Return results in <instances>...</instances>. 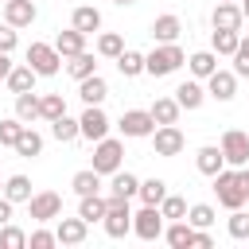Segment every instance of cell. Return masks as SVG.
<instances>
[{"label": "cell", "instance_id": "obj_3", "mask_svg": "<svg viewBox=\"0 0 249 249\" xmlns=\"http://www.w3.org/2000/svg\"><path fill=\"white\" fill-rule=\"evenodd\" d=\"M121 160H124V144H121L117 136H101V140L93 144V171H97V175L121 171Z\"/></svg>", "mask_w": 249, "mask_h": 249}, {"label": "cell", "instance_id": "obj_35", "mask_svg": "<svg viewBox=\"0 0 249 249\" xmlns=\"http://www.w3.org/2000/svg\"><path fill=\"white\" fill-rule=\"evenodd\" d=\"M187 222H191L195 230H210V226L218 222V214H214V206H210V202H195V206L187 210Z\"/></svg>", "mask_w": 249, "mask_h": 249}, {"label": "cell", "instance_id": "obj_27", "mask_svg": "<svg viewBox=\"0 0 249 249\" xmlns=\"http://www.w3.org/2000/svg\"><path fill=\"white\" fill-rule=\"evenodd\" d=\"M70 187H74L78 198H82V195H101V175H97L93 167H86V171H78V175L70 179Z\"/></svg>", "mask_w": 249, "mask_h": 249}, {"label": "cell", "instance_id": "obj_14", "mask_svg": "<svg viewBox=\"0 0 249 249\" xmlns=\"http://www.w3.org/2000/svg\"><path fill=\"white\" fill-rule=\"evenodd\" d=\"M86 230H89L86 218H62V214H58L54 237H58V245H82V241H86Z\"/></svg>", "mask_w": 249, "mask_h": 249}, {"label": "cell", "instance_id": "obj_28", "mask_svg": "<svg viewBox=\"0 0 249 249\" xmlns=\"http://www.w3.org/2000/svg\"><path fill=\"white\" fill-rule=\"evenodd\" d=\"M66 70H70V78H89V74H97V62H93V54L89 51H78L74 58H66Z\"/></svg>", "mask_w": 249, "mask_h": 249}, {"label": "cell", "instance_id": "obj_50", "mask_svg": "<svg viewBox=\"0 0 249 249\" xmlns=\"http://www.w3.org/2000/svg\"><path fill=\"white\" fill-rule=\"evenodd\" d=\"M241 175V191H245V202H249V171H237Z\"/></svg>", "mask_w": 249, "mask_h": 249}, {"label": "cell", "instance_id": "obj_25", "mask_svg": "<svg viewBox=\"0 0 249 249\" xmlns=\"http://www.w3.org/2000/svg\"><path fill=\"white\" fill-rule=\"evenodd\" d=\"M175 101H179V109H198V105L206 101V89H202L198 82H183V86L175 89Z\"/></svg>", "mask_w": 249, "mask_h": 249}, {"label": "cell", "instance_id": "obj_9", "mask_svg": "<svg viewBox=\"0 0 249 249\" xmlns=\"http://www.w3.org/2000/svg\"><path fill=\"white\" fill-rule=\"evenodd\" d=\"M152 148H156V156L171 160V156H179V152L187 148V136L179 132V124H156V132H152Z\"/></svg>", "mask_w": 249, "mask_h": 249}, {"label": "cell", "instance_id": "obj_8", "mask_svg": "<svg viewBox=\"0 0 249 249\" xmlns=\"http://www.w3.org/2000/svg\"><path fill=\"white\" fill-rule=\"evenodd\" d=\"M78 136L89 140V144H97L101 136H109V117H105L101 105H86V113L78 117Z\"/></svg>", "mask_w": 249, "mask_h": 249}, {"label": "cell", "instance_id": "obj_13", "mask_svg": "<svg viewBox=\"0 0 249 249\" xmlns=\"http://www.w3.org/2000/svg\"><path fill=\"white\" fill-rule=\"evenodd\" d=\"M233 93H237V74H233V70H214V74L206 78V97H214V101H233Z\"/></svg>", "mask_w": 249, "mask_h": 249}, {"label": "cell", "instance_id": "obj_36", "mask_svg": "<svg viewBox=\"0 0 249 249\" xmlns=\"http://www.w3.org/2000/svg\"><path fill=\"white\" fill-rule=\"evenodd\" d=\"M136 195H140V202H148V206H160V202H163V195H167V183H163V179H144Z\"/></svg>", "mask_w": 249, "mask_h": 249}, {"label": "cell", "instance_id": "obj_42", "mask_svg": "<svg viewBox=\"0 0 249 249\" xmlns=\"http://www.w3.org/2000/svg\"><path fill=\"white\" fill-rule=\"evenodd\" d=\"M160 214H163L167 222H175V218H187V202H183L179 195H163V202H160Z\"/></svg>", "mask_w": 249, "mask_h": 249}, {"label": "cell", "instance_id": "obj_32", "mask_svg": "<svg viewBox=\"0 0 249 249\" xmlns=\"http://www.w3.org/2000/svg\"><path fill=\"white\" fill-rule=\"evenodd\" d=\"M66 113V101L62 93H39V121H54Z\"/></svg>", "mask_w": 249, "mask_h": 249}, {"label": "cell", "instance_id": "obj_20", "mask_svg": "<svg viewBox=\"0 0 249 249\" xmlns=\"http://www.w3.org/2000/svg\"><path fill=\"white\" fill-rule=\"evenodd\" d=\"M163 237H167L171 249H187V245H195V226H191L187 218H175V222L163 230Z\"/></svg>", "mask_w": 249, "mask_h": 249}, {"label": "cell", "instance_id": "obj_18", "mask_svg": "<svg viewBox=\"0 0 249 249\" xmlns=\"http://www.w3.org/2000/svg\"><path fill=\"white\" fill-rule=\"evenodd\" d=\"M70 27H78L82 35H93V31H101V12H97L93 4H78V8H74Z\"/></svg>", "mask_w": 249, "mask_h": 249}, {"label": "cell", "instance_id": "obj_41", "mask_svg": "<svg viewBox=\"0 0 249 249\" xmlns=\"http://www.w3.org/2000/svg\"><path fill=\"white\" fill-rule=\"evenodd\" d=\"M230 58H233V74H237V78H249V35L237 39V51H233Z\"/></svg>", "mask_w": 249, "mask_h": 249}, {"label": "cell", "instance_id": "obj_52", "mask_svg": "<svg viewBox=\"0 0 249 249\" xmlns=\"http://www.w3.org/2000/svg\"><path fill=\"white\" fill-rule=\"evenodd\" d=\"M113 4H117V8H128V4H136V0H113Z\"/></svg>", "mask_w": 249, "mask_h": 249}, {"label": "cell", "instance_id": "obj_4", "mask_svg": "<svg viewBox=\"0 0 249 249\" xmlns=\"http://www.w3.org/2000/svg\"><path fill=\"white\" fill-rule=\"evenodd\" d=\"M27 66H31L39 78H54L58 66H62V54L54 51V43H31V47H27Z\"/></svg>", "mask_w": 249, "mask_h": 249}, {"label": "cell", "instance_id": "obj_51", "mask_svg": "<svg viewBox=\"0 0 249 249\" xmlns=\"http://www.w3.org/2000/svg\"><path fill=\"white\" fill-rule=\"evenodd\" d=\"M241 16H245V19H249V0H241Z\"/></svg>", "mask_w": 249, "mask_h": 249}, {"label": "cell", "instance_id": "obj_11", "mask_svg": "<svg viewBox=\"0 0 249 249\" xmlns=\"http://www.w3.org/2000/svg\"><path fill=\"white\" fill-rule=\"evenodd\" d=\"M27 210H31V222H54L62 214V195L58 191H39L27 198Z\"/></svg>", "mask_w": 249, "mask_h": 249}, {"label": "cell", "instance_id": "obj_44", "mask_svg": "<svg viewBox=\"0 0 249 249\" xmlns=\"http://www.w3.org/2000/svg\"><path fill=\"white\" fill-rule=\"evenodd\" d=\"M226 226H230V237H237V241H245V237H249V214H245L241 206H237V210H230V222H226Z\"/></svg>", "mask_w": 249, "mask_h": 249}, {"label": "cell", "instance_id": "obj_54", "mask_svg": "<svg viewBox=\"0 0 249 249\" xmlns=\"http://www.w3.org/2000/svg\"><path fill=\"white\" fill-rule=\"evenodd\" d=\"M0 187H4V183H0Z\"/></svg>", "mask_w": 249, "mask_h": 249}, {"label": "cell", "instance_id": "obj_37", "mask_svg": "<svg viewBox=\"0 0 249 249\" xmlns=\"http://www.w3.org/2000/svg\"><path fill=\"white\" fill-rule=\"evenodd\" d=\"M78 218H86V222H101V218H105V198H101V195H82Z\"/></svg>", "mask_w": 249, "mask_h": 249}, {"label": "cell", "instance_id": "obj_31", "mask_svg": "<svg viewBox=\"0 0 249 249\" xmlns=\"http://www.w3.org/2000/svg\"><path fill=\"white\" fill-rule=\"evenodd\" d=\"M117 70H121L124 78H136V74H144V54H140V51H128V47H124V51L117 54Z\"/></svg>", "mask_w": 249, "mask_h": 249}, {"label": "cell", "instance_id": "obj_16", "mask_svg": "<svg viewBox=\"0 0 249 249\" xmlns=\"http://www.w3.org/2000/svg\"><path fill=\"white\" fill-rule=\"evenodd\" d=\"M195 167H198L202 175H210V179H214V175L226 167V156H222V148H218V144H202V148L195 152Z\"/></svg>", "mask_w": 249, "mask_h": 249}, {"label": "cell", "instance_id": "obj_7", "mask_svg": "<svg viewBox=\"0 0 249 249\" xmlns=\"http://www.w3.org/2000/svg\"><path fill=\"white\" fill-rule=\"evenodd\" d=\"M218 148H222V156H226L230 167H245V163H249V132H241V128H226Z\"/></svg>", "mask_w": 249, "mask_h": 249}, {"label": "cell", "instance_id": "obj_24", "mask_svg": "<svg viewBox=\"0 0 249 249\" xmlns=\"http://www.w3.org/2000/svg\"><path fill=\"white\" fill-rule=\"evenodd\" d=\"M187 66H191L195 78H210V74L218 70V54H214V51H195V54L187 58Z\"/></svg>", "mask_w": 249, "mask_h": 249}, {"label": "cell", "instance_id": "obj_40", "mask_svg": "<svg viewBox=\"0 0 249 249\" xmlns=\"http://www.w3.org/2000/svg\"><path fill=\"white\" fill-rule=\"evenodd\" d=\"M27 245V233L19 230V226H0V249H23Z\"/></svg>", "mask_w": 249, "mask_h": 249}, {"label": "cell", "instance_id": "obj_23", "mask_svg": "<svg viewBox=\"0 0 249 249\" xmlns=\"http://www.w3.org/2000/svg\"><path fill=\"white\" fill-rule=\"evenodd\" d=\"M35 78H39V74L23 62V66H12L4 82H8V89H12V93H27V89H35Z\"/></svg>", "mask_w": 249, "mask_h": 249}, {"label": "cell", "instance_id": "obj_22", "mask_svg": "<svg viewBox=\"0 0 249 249\" xmlns=\"http://www.w3.org/2000/svg\"><path fill=\"white\" fill-rule=\"evenodd\" d=\"M148 113H152V121H156V124H179V113H183V109H179V101H175V97H156Z\"/></svg>", "mask_w": 249, "mask_h": 249}, {"label": "cell", "instance_id": "obj_45", "mask_svg": "<svg viewBox=\"0 0 249 249\" xmlns=\"http://www.w3.org/2000/svg\"><path fill=\"white\" fill-rule=\"evenodd\" d=\"M27 245H31V249H51V245H58V237H54L51 230H35V233L27 237Z\"/></svg>", "mask_w": 249, "mask_h": 249}, {"label": "cell", "instance_id": "obj_19", "mask_svg": "<svg viewBox=\"0 0 249 249\" xmlns=\"http://www.w3.org/2000/svg\"><path fill=\"white\" fill-rule=\"evenodd\" d=\"M179 31H183V23H179V16H171V12L152 19V39H156V43H175Z\"/></svg>", "mask_w": 249, "mask_h": 249}, {"label": "cell", "instance_id": "obj_53", "mask_svg": "<svg viewBox=\"0 0 249 249\" xmlns=\"http://www.w3.org/2000/svg\"><path fill=\"white\" fill-rule=\"evenodd\" d=\"M0 4H4V0H0Z\"/></svg>", "mask_w": 249, "mask_h": 249}, {"label": "cell", "instance_id": "obj_15", "mask_svg": "<svg viewBox=\"0 0 249 249\" xmlns=\"http://www.w3.org/2000/svg\"><path fill=\"white\" fill-rule=\"evenodd\" d=\"M4 23L31 27L35 23V0H4Z\"/></svg>", "mask_w": 249, "mask_h": 249}, {"label": "cell", "instance_id": "obj_49", "mask_svg": "<svg viewBox=\"0 0 249 249\" xmlns=\"http://www.w3.org/2000/svg\"><path fill=\"white\" fill-rule=\"evenodd\" d=\"M8 70H12V58H8V54H4V51H0V82H4V78H8Z\"/></svg>", "mask_w": 249, "mask_h": 249}, {"label": "cell", "instance_id": "obj_34", "mask_svg": "<svg viewBox=\"0 0 249 249\" xmlns=\"http://www.w3.org/2000/svg\"><path fill=\"white\" fill-rule=\"evenodd\" d=\"M16 152H19V156H27V160H31V156H39V152H43V136H39L31 124H23V132H19V140H16Z\"/></svg>", "mask_w": 249, "mask_h": 249}, {"label": "cell", "instance_id": "obj_47", "mask_svg": "<svg viewBox=\"0 0 249 249\" xmlns=\"http://www.w3.org/2000/svg\"><path fill=\"white\" fill-rule=\"evenodd\" d=\"M195 245H198V249H210V245H214V237H210L206 230H195Z\"/></svg>", "mask_w": 249, "mask_h": 249}, {"label": "cell", "instance_id": "obj_46", "mask_svg": "<svg viewBox=\"0 0 249 249\" xmlns=\"http://www.w3.org/2000/svg\"><path fill=\"white\" fill-rule=\"evenodd\" d=\"M0 51H4V54L16 51V27H12V23H0Z\"/></svg>", "mask_w": 249, "mask_h": 249}, {"label": "cell", "instance_id": "obj_29", "mask_svg": "<svg viewBox=\"0 0 249 249\" xmlns=\"http://www.w3.org/2000/svg\"><path fill=\"white\" fill-rule=\"evenodd\" d=\"M140 191V179L132 171H113V183H109V195H121V198H132Z\"/></svg>", "mask_w": 249, "mask_h": 249}, {"label": "cell", "instance_id": "obj_2", "mask_svg": "<svg viewBox=\"0 0 249 249\" xmlns=\"http://www.w3.org/2000/svg\"><path fill=\"white\" fill-rule=\"evenodd\" d=\"M105 233L109 237H124L132 233V210H128V198L121 195H105V218H101Z\"/></svg>", "mask_w": 249, "mask_h": 249}, {"label": "cell", "instance_id": "obj_43", "mask_svg": "<svg viewBox=\"0 0 249 249\" xmlns=\"http://www.w3.org/2000/svg\"><path fill=\"white\" fill-rule=\"evenodd\" d=\"M19 132H23V121H19V117H4V121H0V144H8V148H16V140H19Z\"/></svg>", "mask_w": 249, "mask_h": 249}, {"label": "cell", "instance_id": "obj_5", "mask_svg": "<svg viewBox=\"0 0 249 249\" xmlns=\"http://www.w3.org/2000/svg\"><path fill=\"white\" fill-rule=\"evenodd\" d=\"M214 195H218V202L226 206V210H237V206H245V191H241V175L237 171H218L214 175Z\"/></svg>", "mask_w": 249, "mask_h": 249}, {"label": "cell", "instance_id": "obj_39", "mask_svg": "<svg viewBox=\"0 0 249 249\" xmlns=\"http://www.w3.org/2000/svg\"><path fill=\"white\" fill-rule=\"evenodd\" d=\"M237 39H241V31H210L214 54H233L237 51Z\"/></svg>", "mask_w": 249, "mask_h": 249}, {"label": "cell", "instance_id": "obj_21", "mask_svg": "<svg viewBox=\"0 0 249 249\" xmlns=\"http://www.w3.org/2000/svg\"><path fill=\"white\" fill-rule=\"evenodd\" d=\"M54 51H58L62 58H74L78 51H86V35H82L78 27H66V31H58V39H54Z\"/></svg>", "mask_w": 249, "mask_h": 249}, {"label": "cell", "instance_id": "obj_1", "mask_svg": "<svg viewBox=\"0 0 249 249\" xmlns=\"http://www.w3.org/2000/svg\"><path fill=\"white\" fill-rule=\"evenodd\" d=\"M183 62H187V54H183L179 43H156V47L144 54V74H152V78H167V74H175Z\"/></svg>", "mask_w": 249, "mask_h": 249}, {"label": "cell", "instance_id": "obj_38", "mask_svg": "<svg viewBox=\"0 0 249 249\" xmlns=\"http://www.w3.org/2000/svg\"><path fill=\"white\" fill-rule=\"evenodd\" d=\"M124 51V39L117 35V31H101L97 35V54H105V58H117Z\"/></svg>", "mask_w": 249, "mask_h": 249}, {"label": "cell", "instance_id": "obj_17", "mask_svg": "<svg viewBox=\"0 0 249 249\" xmlns=\"http://www.w3.org/2000/svg\"><path fill=\"white\" fill-rule=\"evenodd\" d=\"M78 97H82L86 105H101V101L109 97V82H105L101 74H89V78L78 82Z\"/></svg>", "mask_w": 249, "mask_h": 249}, {"label": "cell", "instance_id": "obj_10", "mask_svg": "<svg viewBox=\"0 0 249 249\" xmlns=\"http://www.w3.org/2000/svg\"><path fill=\"white\" fill-rule=\"evenodd\" d=\"M121 136H128V140H144V136H152L156 132V121H152V113L148 109H128V113H121Z\"/></svg>", "mask_w": 249, "mask_h": 249}, {"label": "cell", "instance_id": "obj_6", "mask_svg": "<svg viewBox=\"0 0 249 249\" xmlns=\"http://www.w3.org/2000/svg\"><path fill=\"white\" fill-rule=\"evenodd\" d=\"M132 233L140 237V241H156V237H163V214H160V206H140L136 214H132Z\"/></svg>", "mask_w": 249, "mask_h": 249}, {"label": "cell", "instance_id": "obj_30", "mask_svg": "<svg viewBox=\"0 0 249 249\" xmlns=\"http://www.w3.org/2000/svg\"><path fill=\"white\" fill-rule=\"evenodd\" d=\"M4 198L16 206V202H27L31 198V179L27 175H12L8 183H4Z\"/></svg>", "mask_w": 249, "mask_h": 249}, {"label": "cell", "instance_id": "obj_26", "mask_svg": "<svg viewBox=\"0 0 249 249\" xmlns=\"http://www.w3.org/2000/svg\"><path fill=\"white\" fill-rule=\"evenodd\" d=\"M16 117H19L23 124L39 121V93H35V89H27V93H16Z\"/></svg>", "mask_w": 249, "mask_h": 249}, {"label": "cell", "instance_id": "obj_48", "mask_svg": "<svg viewBox=\"0 0 249 249\" xmlns=\"http://www.w3.org/2000/svg\"><path fill=\"white\" fill-rule=\"evenodd\" d=\"M8 222H12V202L0 198V226H8Z\"/></svg>", "mask_w": 249, "mask_h": 249}, {"label": "cell", "instance_id": "obj_12", "mask_svg": "<svg viewBox=\"0 0 249 249\" xmlns=\"http://www.w3.org/2000/svg\"><path fill=\"white\" fill-rule=\"evenodd\" d=\"M210 23H214V31H241V23H245L241 4H233V0H218V8H214V16H210Z\"/></svg>", "mask_w": 249, "mask_h": 249}, {"label": "cell", "instance_id": "obj_33", "mask_svg": "<svg viewBox=\"0 0 249 249\" xmlns=\"http://www.w3.org/2000/svg\"><path fill=\"white\" fill-rule=\"evenodd\" d=\"M51 136H54L58 144L78 140V121H74V117H66V113H62V117H54V121H51Z\"/></svg>", "mask_w": 249, "mask_h": 249}]
</instances>
